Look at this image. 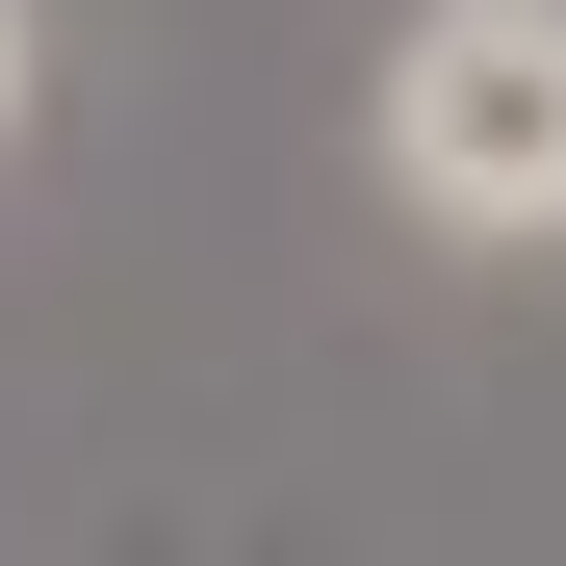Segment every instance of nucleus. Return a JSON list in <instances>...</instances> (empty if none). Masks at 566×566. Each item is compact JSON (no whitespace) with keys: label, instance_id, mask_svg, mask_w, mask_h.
<instances>
[{"label":"nucleus","instance_id":"nucleus-1","mask_svg":"<svg viewBox=\"0 0 566 566\" xmlns=\"http://www.w3.org/2000/svg\"><path fill=\"white\" fill-rule=\"evenodd\" d=\"M387 180H412L438 232H490V258L566 232V0H412V52H387Z\"/></svg>","mask_w":566,"mask_h":566},{"label":"nucleus","instance_id":"nucleus-2","mask_svg":"<svg viewBox=\"0 0 566 566\" xmlns=\"http://www.w3.org/2000/svg\"><path fill=\"white\" fill-rule=\"evenodd\" d=\"M0 104H27V0H0Z\"/></svg>","mask_w":566,"mask_h":566}]
</instances>
